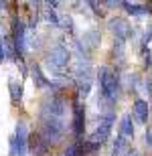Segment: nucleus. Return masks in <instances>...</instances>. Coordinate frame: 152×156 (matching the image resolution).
I'll list each match as a JSON object with an SVG mask.
<instances>
[{"instance_id":"obj_4","label":"nucleus","mask_w":152,"mask_h":156,"mask_svg":"<svg viewBox=\"0 0 152 156\" xmlns=\"http://www.w3.org/2000/svg\"><path fill=\"white\" fill-rule=\"evenodd\" d=\"M47 61H49V65H51L53 69H65L67 63H69V51H67L63 45H57L51 53H49Z\"/></svg>"},{"instance_id":"obj_2","label":"nucleus","mask_w":152,"mask_h":156,"mask_svg":"<svg viewBox=\"0 0 152 156\" xmlns=\"http://www.w3.org/2000/svg\"><path fill=\"white\" fill-rule=\"evenodd\" d=\"M29 150V132L23 122L16 124V132L10 138V156H24Z\"/></svg>"},{"instance_id":"obj_6","label":"nucleus","mask_w":152,"mask_h":156,"mask_svg":"<svg viewBox=\"0 0 152 156\" xmlns=\"http://www.w3.org/2000/svg\"><path fill=\"white\" fill-rule=\"evenodd\" d=\"M110 30L116 37L124 39V41L132 37V29H130V24L126 23L124 18H111V20H110Z\"/></svg>"},{"instance_id":"obj_15","label":"nucleus","mask_w":152,"mask_h":156,"mask_svg":"<svg viewBox=\"0 0 152 156\" xmlns=\"http://www.w3.org/2000/svg\"><path fill=\"white\" fill-rule=\"evenodd\" d=\"M6 47H4V41H0V63L4 61V57H6V51H4Z\"/></svg>"},{"instance_id":"obj_14","label":"nucleus","mask_w":152,"mask_h":156,"mask_svg":"<svg viewBox=\"0 0 152 156\" xmlns=\"http://www.w3.org/2000/svg\"><path fill=\"white\" fill-rule=\"evenodd\" d=\"M47 20L53 24V27H59V24H61V20H59V16H57V12H55V8H53V6L47 10Z\"/></svg>"},{"instance_id":"obj_10","label":"nucleus","mask_w":152,"mask_h":156,"mask_svg":"<svg viewBox=\"0 0 152 156\" xmlns=\"http://www.w3.org/2000/svg\"><path fill=\"white\" fill-rule=\"evenodd\" d=\"M100 43V30H87L83 35V49H94L95 45Z\"/></svg>"},{"instance_id":"obj_8","label":"nucleus","mask_w":152,"mask_h":156,"mask_svg":"<svg viewBox=\"0 0 152 156\" xmlns=\"http://www.w3.org/2000/svg\"><path fill=\"white\" fill-rule=\"evenodd\" d=\"M30 73H33V81H35V87H37V89H43V87H49V85H51V81L43 75V71H41V67H39V65H33V67H30Z\"/></svg>"},{"instance_id":"obj_3","label":"nucleus","mask_w":152,"mask_h":156,"mask_svg":"<svg viewBox=\"0 0 152 156\" xmlns=\"http://www.w3.org/2000/svg\"><path fill=\"white\" fill-rule=\"evenodd\" d=\"M114 122H116V114H114V112H110V114H100V122H97L95 136H94L97 142H105V140L110 138Z\"/></svg>"},{"instance_id":"obj_5","label":"nucleus","mask_w":152,"mask_h":156,"mask_svg":"<svg viewBox=\"0 0 152 156\" xmlns=\"http://www.w3.org/2000/svg\"><path fill=\"white\" fill-rule=\"evenodd\" d=\"M85 130V110L81 104H73V134L75 138H81Z\"/></svg>"},{"instance_id":"obj_16","label":"nucleus","mask_w":152,"mask_h":156,"mask_svg":"<svg viewBox=\"0 0 152 156\" xmlns=\"http://www.w3.org/2000/svg\"><path fill=\"white\" fill-rule=\"evenodd\" d=\"M85 2H87V4L91 6V10H94L95 14H100V10H97V2H95V0H85Z\"/></svg>"},{"instance_id":"obj_13","label":"nucleus","mask_w":152,"mask_h":156,"mask_svg":"<svg viewBox=\"0 0 152 156\" xmlns=\"http://www.w3.org/2000/svg\"><path fill=\"white\" fill-rule=\"evenodd\" d=\"M126 150V136L122 132L118 134V138L114 140V148H111V156H122V152Z\"/></svg>"},{"instance_id":"obj_7","label":"nucleus","mask_w":152,"mask_h":156,"mask_svg":"<svg viewBox=\"0 0 152 156\" xmlns=\"http://www.w3.org/2000/svg\"><path fill=\"white\" fill-rule=\"evenodd\" d=\"M132 112H134V118L138 120V124H148V114H150V110H148V101H144V99L138 98L134 101Z\"/></svg>"},{"instance_id":"obj_17","label":"nucleus","mask_w":152,"mask_h":156,"mask_svg":"<svg viewBox=\"0 0 152 156\" xmlns=\"http://www.w3.org/2000/svg\"><path fill=\"white\" fill-rule=\"evenodd\" d=\"M146 144H148V146H152V130H150V128L146 130Z\"/></svg>"},{"instance_id":"obj_9","label":"nucleus","mask_w":152,"mask_h":156,"mask_svg":"<svg viewBox=\"0 0 152 156\" xmlns=\"http://www.w3.org/2000/svg\"><path fill=\"white\" fill-rule=\"evenodd\" d=\"M122 6L126 8V12H128V14H132V16H144V14H150V8H148V6L130 4V2H122Z\"/></svg>"},{"instance_id":"obj_18","label":"nucleus","mask_w":152,"mask_h":156,"mask_svg":"<svg viewBox=\"0 0 152 156\" xmlns=\"http://www.w3.org/2000/svg\"><path fill=\"white\" fill-rule=\"evenodd\" d=\"M146 85H148V89H150V95H152V79L146 81Z\"/></svg>"},{"instance_id":"obj_12","label":"nucleus","mask_w":152,"mask_h":156,"mask_svg":"<svg viewBox=\"0 0 152 156\" xmlns=\"http://www.w3.org/2000/svg\"><path fill=\"white\" fill-rule=\"evenodd\" d=\"M10 99H12V104H18L20 99H23V85L18 83L16 79H10Z\"/></svg>"},{"instance_id":"obj_22","label":"nucleus","mask_w":152,"mask_h":156,"mask_svg":"<svg viewBox=\"0 0 152 156\" xmlns=\"http://www.w3.org/2000/svg\"><path fill=\"white\" fill-rule=\"evenodd\" d=\"M75 156H87V154H85V152H83V148H81V150L77 152V154H75Z\"/></svg>"},{"instance_id":"obj_1","label":"nucleus","mask_w":152,"mask_h":156,"mask_svg":"<svg viewBox=\"0 0 152 156\" xmlns=\"http://www.w3.org/2000/svg\"><path fill=\"white\" fill-rule=\"evenodd\" d=\"M97 79H100L101 98H104L105 101L116 104V98H118V75L108 67V65H101L100 71H97Z\"/></svg>"},{"instance_id":"obj_20","label":"nucleus","mask_w":152,"mask_h":156,"mask_svg":"<svg viewBox=\"0 0 152 156\" xmlns=\"http://www.w3.org/2000/svg\"><path fill=\"white\" fill-rule=\"evenodd\" d=\"M30 4H33V6H39V4H41V0H30Z\"/></svg>"},{"instance_id":"obj_19","label":"nucleus","mask_w":152,"mask_h":156,"mask_svg":"<svg viewBox=\"0 0 152 156\" xmlns=\"http://www.w3.org/2000/svg\"><path fill=\"white\" fill-rule=\"evenodd\" d=\"M47 2H49V6H53V8L57 6V0H47Z\"/></svg>"},{"instance_id":"obj_21","label":"nucleus","mask_w":152,"mask_h":156,"mask_svg":"<svg viewBox=\"0 0 152 156\" xmlns=\"http://www.w3.org/2000/svg\"><path fill=\"white\" fill-rule=\"evenodd\" d=\"M6 6V0H0V12H2V8Z\"/></svg>"},{"instance_id":"obj_11","label":"nucleus","mask_w":152,"mask_h":156,"mask_svg":"<svg viewBox=\"0 0 152 156\" xmlns=\"http://www.w3.org/2000/svg\"><path fill=\"white\" fill-rule=\"evenodd\" d=\"M120 132H122L126 138H134V126H132V116H130V114H126V116L122 118Z\"/></svg>"}]
</instances>
